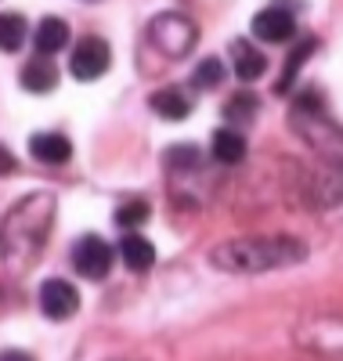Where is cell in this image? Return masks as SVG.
Instances as JSON below:
<instances>
[{"label": "cell", "instance_id": "6da1fadb", "mask_svg": "<svg viewBox=\"0 0 343 361\" xmlns=\"http://www.w3.org/2000/svg\"><path fill=\"white\" fill-rule=\"evenodd\" d=\"M307 257L303 243L289 235H253V238H231L221 243L210 260L221 271H235V275H257V271H275V267H289Z\"/></svg>", "mask_w": 343, "mask_h": 361}, {"label": "cell", "instance_id": "7a4b0ae2", "mask_svg": "<svg viewBox=\"0 0 343 361\" xmlns=\"http://www.w3.org/2000/svg\"><path fill=\"white\" fill-rule=\"evenodd\" d=\"M51 224H54V199L44 192L29 195L8 214L4 231H0V250L11 264H29L40 253Z\"/></svg>", "mask_w": 343, "mask_h": 361}, {"label": "cell", "instance_id": "3957f363", "mask_svg": "<svg viewBox=\"0 0 343 361\" xmlns=\"http://www.w3.org/2000/svg\"><path fill=\"white\" fill-rule=\"evenodd\" d=\"M293 127L296 134L329 163H343V127H336L325 116V102L318 90H303L293 105Z\"/></svg>", "mask_w": 343, "mask_h": 361}, {"label": "cell", "instance_id": "277c9868", "mask_svg": "<svg viewBox=\"0 0 343 361\" xmlns=\"http://www.w3.org/2000/svg\"><path fill=\"white\" fill-rule=\"evenodd\" d=\"M195 40H199L195 22L181 11H163L148 22V44L167 58H184L195 47Z\"/></svg>", "mask_w": 343, "mask_h": 361}, {"label": "cell", "instance_id": "5b68a950", "mask_svg": "<svg viewBox=\"0 0 343 361\" xmlns=\"http://www.w3.org/2000/svg\"><path fill=\"white\" fill-rule=\"evenodd\" d=\"M73 267L80 271L83 279L90 282H102L109 271H112V246L98 235H83L80 243L73 246Z\"/></svg>", "mask_w": 343, "mask_h": 361}, {"label": "cell", "instance_id": "8992f818", "mask_svg": "<svg viewBox=\"0 0 343 361\" xmlns=\"http://www.w3.org/2000/svg\"><path fill=\"white\" fill-rule=\"evenodd\" d=\"M109 62H112V51L102 37H83L76 47H73V58H69V69L76 80H98L109 73Z\"/></svg>", "mask_w": 343, "mask_h": 361}, {"label": "cell", "instance_id": "52a82bcc", "mask_svg": "<svg viewBox=\"0 0 343 361\" xmlns=\"http://www.w3.org/2000/svg\"><path fill=\"white\" fill-rule=\"evenodd\" d=\"M40 311L54 322H66L80 311V293L66 279H47L40 286Z\"/></svg>", "mask_w": 343, "mask_h": 361}, {"label": "cell", "instance_id": "ba28073f", "mask_svg": "<svg viewBox=\"0 0 343 361\" xmlns=\"http://www.w3.org/2000/svg\"><path fill=\"white\" fill-rule=\"evenodd\" d=\"M253 37L264 44H286L296 37V18L286 8H264L253 15Z\"/></svg>", "mask_w": 343, "mask_h": 361}, {"label": "cell", "instance_id": "9c48e42d", "mask_svg": "<svg viewBox=\"0 0 343 361\" xmlns=\"http://www.w3.org/2000/svg\"><path fill=\"white\" fill-rule=\"evenodd\" d=\"M29 152H33V159H40V163H47V166H58V163H69L73 141H69L66 134H58V130L33 134V141H29Z\"/></svg>", "mask_w": 343, "mask_h": 361}, {"label": "cell", "instance_id": "30bf717a", "mask_svg": "<svg viewBox=\"0 0 343 361\" xmlns=\"http://www.w3.org/2000/svg\"><path fill=\"white\" fill-rule=\"evenodd\" d=\"M231 69L242 83H253L257 76H264L267 69V58L249 44V40H231Z\"/></svg>", "mask_w": 343, "mask_h": 361}, {"label": "cell", "instance_id": "8fae6325", "mask_svg": "<svg viewBox=\"0 0 343 361\" xmlns=\"http://www.w3.org/2000/svg\"><path fill=\"white\" fill-rule=\"evenodd\" d=\"M18 80H22L25 90H33V94H47V90H54V83H58V69H54V62H47L44 54H37V58H29V62L22 66Z\"/></svg>", "mask_w": 343, "mask_h": 361}, {"label": "cell", "instance_id": "7c38bea8", "mask_svg": "<svg viewBox=\"0 0 343 361\" xmlns=\"http://www.w3.org/2000/svg\"><path fill=\"white\" fill-rule=\"evenodd\" d=\"M119 257H123V264H127L131 271H148L152 264H155V246L148 243L145 235H138V231H127L123 235V243H119Z\"/></svg>", "mask_w": 343, "mask_h": 361}, {"label": "cell", "instance_id": "4fadbf2b", "mask_svg": "<svg viewBox=\"0 0 343 361\" xmlns=\"http://www.w3.org/2000/svg\"><path fill=\"white\" fill-rule=\"evenodd\" d=\"M33 44H37V51L47 58V54H58L61 47L69 44V22L66 18H44L40 25H37V33H33Z\"/></svg>", "mask_w": 343, "mask_h": 361}, {"label": "cell", "instance_id": "5bb4252c", "mask_svg": "<svg viewBox=\"0 0 343 361\" xmlns=\"http://www.w3.org/2000/svg\"><path fill=\"white\" fill-rule=\"evenodd\" d=\"M152 109L160 112L163 119H184L192 112V98L184 94L181 87H163V90H155V94H152Z\"/></svg>", "mask_w": 343, "mask_h": 361}, {"label": "cell", "instance_id": "9a60e30c", "mask_svg": "<svg viewBox=\"0 0 343 361\" xmlns=\"http://www.w3.org/2000/svg\"><path fill=\"white\" fill-rule=\"evenodd\" d=\"M315 51H318V40H315V37H303V40H300L293 51H289V58H286V69H282V76H278V87H275L278 94H289V87L296 83V73L303 69V62H307V58L315 54Z\"/></svg>", "mask_w": 343, "mask_h": 361}, {"label": "cell", "instance_id": "2e32d148", "mask_svg": "<svg viewBox=\"0 0 343 361\" xmlns=\"http://www.w3.org/2000/svg\"><path fill=\"white\" fill-rule=\"evenodd\" d=\"M213 159L217 163H242L246 159V137L239 134V130H231V127H224V130H217L213 134Z\"/></svg>", "mask_w": 343, "mask_h": 361}, {"label": "cell", "instance_id": "e0dca14e", "mask_svg": "<svg viewBox=\"0 0 343 361\" xmlns=\"http://www.w3.org/2000/svg\"><path fill=\"white\" fill-rule=\"evenodd\" d=\"M29 37V25L22 15H0V51H18Z\"/></svg>", "mask_w": 343, "mask_h": 361}, {"label": "cell", "instance_id": "ac0fdd59", "mask_svg": "<svg viewBox=\"0 0 343 361\" xmlns=\"http://www.w3.org/2000/svg\"><path fill=\"white\" fill-rule=\"evenodd\" d=\"M221 80H224V62L221 58H203V62L195 66V73H192V87L195 90H213Z\"/></svg>", "mask_w": 343, "mask_h": 361}, {"label": "cell", "instance_id": "d6986e66", "mask_svg": "<svg viewBox=\"0 0 343 361\" xmlns=\"http://www.w3.org/2000/svg\"><path fill=\"white\" fill-rule=\"evenodd\" d=\"M260 102L249 94V90H242V94H235L228 105H224V119H231V123H249V119L257 116Z\"/></svg>", "mask_w": 343, "mask_h": 361}, {"label": "cell", "instance_id": "ffe728a7", "mask_svg": "<svg viewBox=\"0 0 343 361\" xmlns=\"http://www.w3.org/2000/svg\"><path fill=\"white\" fill-rule=\"evenodd\" d=\"M148 214H152L148 202H127V206H119V209H116V224H119V228H127V231H134L138 224L148 221Z\"/></svg>", "mask_w": 343, "mask_h": 361}, {"label": "cell", "instance_id": "44dd1931", "mask_svg": "<svg viewBox=\"0 0 343 361\" xmlns=\"http://www.w3.org/2000/svg\"><path fill=\"white\" fill-rule=\"evenodd\" d=\"M11 170H15V156L0 145V173H11Z\"/></svg>", "mask_w": 343, "mask_h": 361}, {"label": "cell", "instance_id": "7402d4cb", "mask_svg": "<svg viewBox=\"0 0 343 361\" xmlns=\"http://www.w3.org/2000/svg\"><path fill=\"white\" fill-rule=\"evenodd\" d=\"M0 361H33V357L22 354V350H0Z\"/></svg>", "mask_w": 343, "mask_h": 361}]
</instances>
